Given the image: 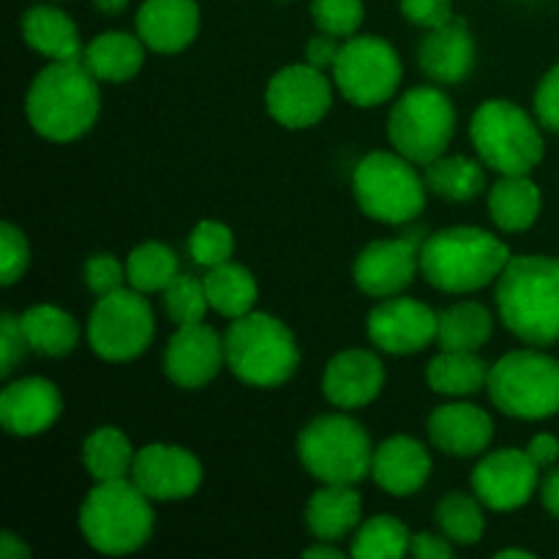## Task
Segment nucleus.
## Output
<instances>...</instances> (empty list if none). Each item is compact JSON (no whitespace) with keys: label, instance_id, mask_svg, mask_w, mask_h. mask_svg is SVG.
I'll use <instances>...</instances> for the list:
<instances>
[{"label":"nucleus","instance_id":"nucleus-37","mask_svg":"<svg viewBox=\"0 0 559 559\" xmlns=\"http://www.w3.org/2000/svg\"><path fill=\"white\" fill-rule=\"evenodd\" d=\"M413 535L399 519L374 516L360 527L353 540V557L358 559H399L409 555Z\"/></svg>","mask_w":559,"mask_h":559},{"label":"nucleus","instance_id":"nucleus-49","mask_svg":"<svg viewBox=\"0 0 559 559\" xmlns=\"http://www.w3.org/2000/svg\"><path fill=\"white\" fill-rule=\"evenodd\" d=\"M540 500H544L546 511L559 519V469H551L544 478V484H540Z\"/></svg>","mask_w":559,"mask_h":559},{"label":"nucleus","instance_id":"nucleus-23","mask_svg":"<svg viewBox=\"0 0 559 559\" xmlns=\"http://www.w3.org/2000/svg\"><path fill=\"white\" fill-rule=\"evenodd\" d=\"M431 473V456L413 437H391L371 459V478L393 497H409L424 489Z\"/></svg>","mask_w":559,"mask_h":559},{"label":"nucleus","instance_id":"nucleus-13","mask_svg":"<svg viewBox=\"0 0 559 559\" xmlns=\"http://www.w3.org/2000/svg\"><path fill=\"white\" fill-rule=\"evenodd\" d=\"M267 112L284 129H309L320 123L333 104V91L328 76L311 63L287 66L276 71L267 82Z\"/></svg>","mask_w":559,"mask_h":559},{"label":"nucleus","instance_id":"nucleus-30","mask_svg":"<svg viewBox=\"0 0 559 559\" xmlns=\"http://www.w3.org/2000/svg\"><path fill=\"white\" fill-rule=\"evenodd\" d=\"M22 331L33 353L49 355V358H63L80 342V325L69 311L58 306H33L20 317Z\"/></svg>","mask_w":559,"mask_h":559},{"label":"nucleus","instance_id":"nucleus-42","mask_svg":"<svg viewBox=\"0 0 559 559\" xmlns=\"http://www.w3.org/2000/svg\"><path fill=\"white\" fill-rule=\"evenodd\" d=\"M126 282H129L126 265H120L112 254H96L85 262V284L98 298L118 293V289H123Z\"/></svg>","mask_w":559,"mask_h":559},{"label":"nucleus","instance_id":"nucleus-25","mask_svg":"<svg viewBox=\"0 0 559 559\" xmlns=\"http://www.w3.org/2000/svg\"><path fill=\"white\" fill-rule=\"evenodd\" d=\"M22 36L27 47L49 60H82L85 47L69 14L55 5H36L22 16Z\"/></svg>","mask_w":559,"mask_h":559},{"label":"nucleus","instance_id":"nucleus-15","mask_svg":"<svg viewBox=\"0 0 559 559\" xmlns=\"http://www.w3.org/2000/svg\"><path fill=\"white\" fill-rule=\"evenodd\" d=\"M437 317L415 298H385L369 311L366 333L388 355H413L437 342Z\"/></svg>","mask_w":559,"mask_h":559},{"label":"nucleus","instance_id":"nucleus-22","mask_svg":"<svg viewBox=\"0 0 559 559\" xmlns=\"http://www.w3.org/2000/svg\"><path fill=\"white\" fill-rule=\"evenodd\" d=\"M200 33L197 0H145L136 11V36L162 55L180 52Z\"/></svg>","mask_w":559,"mask_h":559},{"label":"nucleus","instance_id":"nucleus-20","mask_svg":"<svg viewBox=\"0 0 559 559\" xmlns=\"http://www.w3.org/2000/svg\"><path fill=\"white\" fill-rule=\"evenodd\" d=\"M385 385V366L369 349H347L328 364L322 393L338 409H358L374 402Z\"/></svg>","mask_w":559,"mask_h":559},{"label":"nucleus","instance_id":"nucleus-26","mask_svg":"<svg viewBox=\"0 0 559 559\" xmlns=\"http://www.w3.org/2000/svg\"><path fill=\"white\" fill-rule=\"evenodd\" d=\"M82 63L98 82H126L140 74L145 63V41L123 31L98 33L85 47Z\"/></svg>","mask_w":559,"mask_h":559},{"label":"nucleus","instance_id":"nucleus-21","mask_svg":"<svg viewBox=\"0 0 559 559\" xmlns=\"http://www.w3.org/2000/svg\"><path fill=\"white\" fill-rule=\"evenodd\" d=\"M429 440L437 451L448 456H478L495 437L489 413L467 402H451L429 415Z\"/></svg>","mask_w":559,"mask_h":559},{"label":"nucleus","instance_id":"nucleus-14","mask_svg":"<svg viewBox=\"0 0 559 559\" xmlns=\"http://www.w3.org/2000/svg\"><path fill=\"white\" fill-rule=\"evenodd\" d=\"M538 464L519 448H502L480 459L473 473V491L491 511H516L538 489Z\"/></svg>","mask_w":559,"mask_h":559},{"label":"nucleus","instance_id":"nucleus-12","mask_svg":"<svg viewBox=\"0 0 559 559\" xmlns=\"http://www.w3.org/2000/svg\"><path fill=\"white\" fill-rule=\"evenodd\" d=\"M333 80L355 107H377L396 93L402 82V58L385 38L353 36L338 49Z\"/></svg>","mask_w":559,"mask_h":559},{"label":"nucleus","instance_id":"nucleus-19","mask_svg":"<svg viewBox=\"0 0 559 559\" xmlns=\"http://www.w3.org/2000/svg\"><path fill=\"white\" fill-rule=\"evenodd\" d=\"M63 413L60 391L44 377H25L0 393V420L14 437H36L47 431Z\"/></svg>","mask_w":559,"mask_h":559},{"label":"nucleus","instance_id":"nucleus-40","mask_svg":"<svg viewBox=\"0 0 559 559\" xmlns=\"http://www.w3.org/2000/svg\"><path fill=\"white\" fill-rule=\"evenodd\" d=\"M311 16L328 36L353 38L364 25V0H311Z\"/></svg>","mask_w":559,"mask_h":559},{"label":"nucleus","instance_id":"nucleus-10","mask_svg":"<svg viewBox=\"0 0 559 559\" xmlns=\"http://www.w3.org/2000/svg\"><path fill=\"white\" fill-rule=\"evenodd\" d=\"M456 131V109L440 87H413L388 118V140L413 164H431L445 156Z\"/></svg>","mask_w":559,"mask_h":559},{"label":"nucleus","instance_id":"nucleus-28","mask_svg":"<svg viewBox=\"0 0 559 559\" xmlns=\"http://www.w3.org/2000/svg\"><path fill=\"white\" fill-rule=\"evenodd\" d=\"M489 213L502 233H524L540 216V189L530 175H502L489 191Z\"/></svg>","mask_w":559,"mask_h":559},{"label":"nucleus","instance_id":"nucleus-45","mask_svg":"<svg viewBox=\"0 0 559 559\" xmlns=\"http://www.w3.org/2000/svg\"><path fill=\"white\" fill-rule=\"evenodd\" d=\"M535 115H538L540 126L559 131V66L540 80L538 91H535Z\"/></svg>","mask_w":559,"mask_h":559},{"label":"nucleus","instance_id":"nucleus-7","mask_svg":"<svg viewBox=\"0 0 559 559\" xmlns=\"http://www.w3.org/2000/svg\"><path fill=\"white\" fill-rule=\"evenodd\" d=\"M491 402L511 418L544 420L559 413V360L538 349H516L491 366Z\"/></svg>","mask_w":559,"mask_h":559},{"label":"nucleus","instance_id":"nucleus-35","mask_svg":"<svg viewBox=\"0 0 559 559\" xmlns=\"http://www.w3.org/2000/svg\"><path fill=\"white\" fill-rule=\"evenodd\" d=\"M126 276L134 289L142 295L147 293H164L175 276H178V257L169 246L147 240V243L136 246L126 260Z\"/></svg>","mask_w":559,"mask_h":559},{"label":"nucleus","instance_id":"nucleus-18","mask_svg":"<svg viewBox=\"0 0 559 559\" xmlns=\"http://www.w3.org/2000/svg\"><path fill=\"white\" fill-rule=\"evenodd\" d=\"M224 364H227L224 338L205 322L178 325V333L169 338L167 353H164L167 377L175 385L189 388V391L207 385Z\"/></svg>","mask_w":559,"mask_h":559},{"label":"nucleus","instance_id":"nucleus-17","mask_svg":"<svg viewBox=\"0 0 559 559\" xmlns=\"http://www.w3.org/2000/svg\"><path fill=\"white\" fill-rule=\"evenodd\" d=\"M420 235L374 240L355 260V282L371 298H393L413 284L420 267Z\"/></svg>","mask_w":559,"mask_h":559},{"label":"nucleus","instance_id":"nucleus-3","mask_svg":"<svg viewBox=\"0 0 559 559\" xmlns=\"http://www.w3.org/2000/svg\"><path fill=\"white\" fill-rule=\"evenodd\" d=\"M508 262V246L478 227L440 229L420 246V273L442 293H475L497 282Z\"/></svg>","mask_w":559,"mask_h":559},{"label":"nucleus","instance_id":"nucleus-48","mask_svg":"<svg viewBox=\"0 0 559 559\" xmlns=\"http://www.w3.org/2000/svg\"><path fill=\"white\" fill-rule=\"evenodd\" d=\"M527 456L538 464L540 469L551 467L559 459V440L555 435H538L527 445Z\"/></svg>","mask_w":559,"mask_h":559},{"label":"nucleus","instance_id":"nucleus-51","mask_svg":"<svg viewBox=\"0 0 559 559\" xmlns=\"http://www.w3.org/2000/svg\"><path fill=\"white\" fill-rule=\"evenodd\" d=\"M304 557H322V559H342L344 555L338 549H333L331 540H322L320 546H311V549L304 551Z\"/></svg>","mask_w":559,"mask_h":559},{"label":"nucleus","instance_id":"nucleus-32","mask_svg":"<svg viewBox=\"0 0 559 559\" xmlns=\"http://www.w3.org/2000/svg\"><path fill=\"white\" fill-rule=\"evenodd\" d=\"M491 366L475 353H453L442 349L426 369V380L435 393L442 396H469L486 388Z\"/></svg>","mask_w":559,"mask_h":559},{"label":"nucleus","instance_id":"nucleus-31","mask_svg":"<svg viewBox=\"0 0 559 559\" xmlns=\"http://www.w3.org/2000/svg\"><path fill=\"white\" fill-rule=\"evenodd\" d=\"M205 284L207 304L213 311L222 317L238 320V317L249 314L257 304V282L243 265L235 262H222L216 267H207V276L202 278Z\"/></svg>","mask_w":559,"mask_h":559},{"label":"nucleus","instance_id":"nucleus-44","mask_svg":"<svg viewBox=\"0 0 559 559\" xmlns=\"http://www.w3.org/2000/svg\"><path fill=\"white\" fill-rule=\"evenodd\" d=\"M402 14L413 25L426 27V31H435V27L456 20L453 16V0H402Z\"/></svg>","mask_w":559,"mask_h":559},{"label":"nucleus","instance_id":"nucleus-6","mask_svg":"<svg viewBox=\"0 0 559 559\" xmlns=\"http://www.w3.org/2000/svg\"><path fill=\"white\" fill-rule=\"evenodd\" d=\"M469 136L486 167L500 175H530L544 158V136L535 120L508 98L480 104Z\"/></svg>","mask_w":559,"mask_h":559},{"label":"nucleus","instance_id":"nucleus-9","mask_svg":"<svg viewBox=\"0 0 559 559\" xmlns=\"http://www.w3.org/2000/svg\"><path fill=\"white\" fill-rule=\"evenodd\" d=\"M353 189L360 211L382 224L413 222L426 205L424 180L402 153L377 151L360 158L353 173Z\"/></svg>","mask_w":559,"mask_h":559},{"label":"nucleus","instance_id":"nucleus-52","mask_svg":"<svg viewBox=\"0 0 559 559\" xmlns=\"http://www.w3.org/2000/svg\"><path fill=\"white\" fill-rule=\"evenodd\" d=\"M93 5L104 11V14H120L129 5V0H93Z\"/></svg>","mask_w":559,"mask_h":559},{"label":"nucleus","instance_id":"nucleus-11","mask_svg":"<svg viewBox=\"0 0 559 559\" xmlns=\"http://www.w3.org/2000/svg\"><path fill=\"white\" fill-rule=\"evenodd\" d=\"M156 320L140 289H118L98 298L87 320V342L98 358L109 364L134 360L151 347Z\"/></svg>","mask_w":559,"mask_h":559},{"label":"nucleus","instance_id":"nucleus-41","mask_svg":"<svg viewBox=\"0 0 559 559\" xmlns=\"http://www.w3.org/2000/svg\"><path fill=\"white\" fill-rule=\"evenodd\" d=\"M0 267H3V276L0 282L14 284L20 282L22 273L27 271V262H31V246H27V238L22 229H16L14 224H3L0 227Z\"/></svg>","mask_w":559,"mask_h":559},{"label":"nucleus","instance_id":"nucleus-27","mask_svg":"<svg viewBox=\"0 0 559 559\" xmlns=\"http://www.w3.org/2000/svg\"><path fill=\"white\" fill-rule=\"evenodd\" d=\"M360 522V495L353 486L325 484L306 506V524L317 540H342Z\"/></svg>","mask_w":559,"mask_h":559},{"label":"nucleus","instance_id":"nucleus-46","mask_svg":"<svg viewBox=\"0 0 559 559\" xmlns=\"http://www.w3.org/2000/svg\"><path fill=\"white\" fill-rule=\"evenodd\" d=\"M338 49L342 47L336 44V36H328V33L314 36L309 44H306V63H311L320 71L333 69V63H336L338 58Z\"/></svg>","mask_w":559,"mask_h":559},{"label":"nucleus","instance_id":"nucleus-53","mask_svg":"<svg viewBox=\"0 0 559 559\" xmlns=\"http://www.w3.org/2000/svg\"><path fill=\"white\" fill-rule=\"evenodd\" d=\"M508 557H522V559H533V551H524V549H502L497 551V559H508Z\"/></svg>","mask_w":559,"mask_h":559},{"label":"nucleus","instance_id":"nucleus-16","mask_svg":"<svg viewBox=\"0 0 559 559\" xmlns=\"http://www.w3.org/2000/svg\"><path fill=\"white\" fill-rule=\"evenodd\" d=\"M131 480L156 502L186 500L202 486V464L186 448L156 442L136 451Z\"/></svg>","mask_w":559,"mask_h":559},{"label":"nucleus","instance_id":"nucleus-36","mask_svg":"<svg viewBox=\"0 0 559 559\" xmlns=\"http://www.w3.org/2000/svg\"><path fill=\"white\" fill-rule=\"evenodd\" d=\"M480 506H484V502H480L478 497L462 495V491H448L435 511L445 538L459 546L478 544V540L484 538L486 530V519Z\"/></svg>","mask_w":559,"mask_h":559},{"label":"nucleus","instance_id":"nucleus-8","mask_svg":"<svg viewBox=\"0 0 559 559\" xmlns=\"http://www.w3.org/2000/svg\"><path fill=\"white\" fill-rule=\"evenodd\" d=\"M298 456L306 473L322 484L355 486L371 473V440L347 415H320L298 437Z\"/></svg>","mask_w":559,"mask_h":559},{"label":"nucleus","instance_id":"nucleus-43","mask_svg":"<svg viewBox=\"0 0 559 559\" xmlns=\"http://www.w3.org/2000/svg\"><path fill=\"white\" fill-rule=\"evenodd\" d=\"M0 349H3V364H0V374L9 377L16 366L22 364L25 353L31 349L27 344L25 331H22L20 317L3 314V322H0Z\"/></svg>","mask_w":559,"mask_h":559},{"label":"nucleus","instance_id":"nucleus-34","mask_svg":"<svg viewBox=\"0 0 559 559\" xmlns=\"http://www.w3.org/2000/svg\"><path fill=\"white\" fill-rule=\"evenodd\" d=\"M426 186L451 202H469L484 191L486 175L480 162L467 156H440L426 164Z\"/></svg>","mask_w":559,"mask_h":559},{"label":"nucleus","instance_id":"nucleus-2","mask_svg":"<svg viewBox=\"0 0 559 559\" xmlns=\"http://www.w3.org/2000/svg\"><path fill=\"white\" fill-rule=\"evenodd\" d=\"M25 107L27 120L44 140H80L98 118V80L82 60H52L33 80Z\"/></svg>","mask_w":559,"mask_h":559},{"label":"nucleus","instance_id":"nucleus-47","mask_svg":"<svg viewBox=\"0 0 559 559\" xmlns=\"http://www.w3.org/2000/svg\"><path fill=\"white\" fill-rule=\"evenodd\" d=\"M409 555L418 559H451L453 546L448 544V538H440V535L435 533H418L413 535Z\"/></svg>","mask_w":559,"mask_h":559},{"label":"nucleus","instance_id":"nucleus-4","mask_svg":"<svg viewBox=\"0 0 559 559\" xmlns=\"http://www.w3.org/2000/svg\"><path fill=\"white\" fill-rule=\"evenodd\" d=\"M151 497L131 478L98 480L80 508V530L102 555H131L153 533Z\"/></svg>","mask_w":559,"mask_h":559},{"label":"nucleus","instance_id":"nucleus-38","mask_svg":"<svg viewBox=\"0 0 559 559\" xmlns=\"http://www.w3.org/2000/svg\"><path fill=\"white\" fill-rule=\"evenodd\" d=\"M162 295L164 311H167V317L175 325H194V322H202L205 320V311L211 309L202 278L175 276Z\"/></svg>","mask_w":559,"mask_h":559},{"label":"nucleus","instance_id":"nucleus-24","mask_svg":"<svg viewBox=\"0 0 559 559\" xmlns=\"http://www.w3.org/2000/svg\"><path fill=\"white\" fill-rule=\"evenodd\" d=\"M418 60L424 74L442 85L467 80L475 69V41L467 22L451 20L448 25L429 31V36L420 41Z\"/></svg>","mask_w":559,"mask_h":559},{"label":"nucleus","instance_id":"nucleus-1","mask_svg":"<svg viewBox=\"0 0 559 559\" xmlns=\"http://www.w3.org/2000/svg\"><path fill=\"white\" fill-rule=\"evenodd\" d=\"M497 311L513 336L533 347L559 342V260L511 257L497 278Z\"/></svg>","mask_w":559,"mask_h":559},{"label":"nucleus","instance_id":"nucleus-5","mask_svg":"<svg viewBox=\"0 0 559 559\" xmlns=\"http://www.w3.org/2000/svg\"><path fill=\"white\" fill-rule=\"evenodd\" d=\"M227 366L238 380L254 388H278L295 374L300 349L282 320L249 311L229 325L224 336Z\"/></svg>","mask_w":559,"mask_h":559},{"label":"nucleus","instance_id":"nucleus-50","mask_svg":"<svg viewBox=\"0 0 559 559\" xmlns=\"http://www.w3.org/2000/svg\"><path fill=\"white\" fill-rule=\"evenodd\" d=\"M0 557L3 559H25L31 557V549L16 538L14 533H3L0 535Z\"/></svg>","mask_w":559,"mask_h":559},{"label":"nucleus","instance_id":"nucleus-29","mask_svg":"<svg viewBox=\"0 0 559 559\" xmlns=\"http://www.w3.org/2000/svg\"><path fill=\"white\" fill-rule=\"evenodd\" d=\"M495 333V317L475 300L451 306L437 317V344L453 353H478Z\"/></svg>","mask_w":559,"mask_h":559},{"label":"nucleus","instance_id":"nucleus-33","mask_svg":"<svg viewBox=\"0 0 559 559\" xmlns=\"http://www.w3.org/2000/svg\"><path fill=\"white\" fill-rule=\"evenodd\" d=\"M134 456L136 451L131 448L129 437L115 426H102L82 445V462H85L93 480L129 478Z\"/></svg>","mask_w":559,"mask_h":559},{"label":"nucleus","instance_id":"nucleus-39","mask_svg":"<svg viewBox=\"0 0 559 559\" xmlns=\"http://www.w3.org/2000/svg\"><path fill=\"white\" fill-rule=\"evenodd\" d=\"M235 251L233 229L222 222H200L189 235V254L197 265L216 267L229 262Z\"/></svg>","mask_w":559,"mask_h":559}]
</instances>
